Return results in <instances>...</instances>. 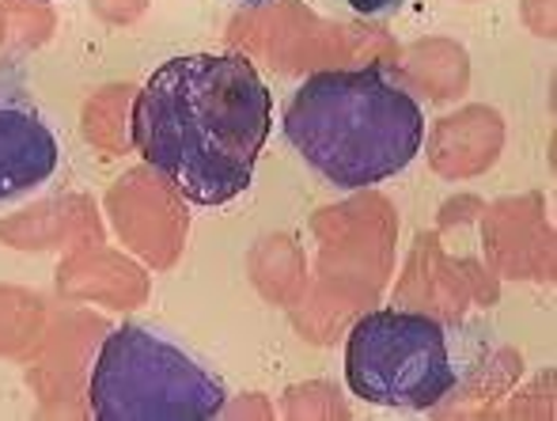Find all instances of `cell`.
<instances>
[{"mask_svg":"<svg viewBox=\"0 0 557 421\" xmlns=\"http://www.w3.org/2000/svg\"><path fill=\"white\" fill-rule=\"evenodd\" d=\"M133 145L194 206H224L250 186L273 129V96L243 53L171 58L133 99Z\"/></svg>","mask_w":557,"mask_h":421,"instance_id":"obj_1","label":"cell"},{"mask_svg":"<svg viewBox=\"0 0 557 421\" xmlns=\"http://www.w3.org/2000/svg\"><path fill=\"white\" fill-rule=\"evenodd\" d=\"M281 134L326 186L364 190L410 168L425 114L387 69H334L288 96Z\"/></svg>","mask_w":557,"mask_h":421,"instance_id":"obj_2","label":"cell"},{"mask_svg":"<svg viewBox=\"0 0 557 421\" xmlns=\"http://www.w3.org/2000/svg\"><path fill=\"white\" fill-rule=\"evenodd\" d=\"M88 403L99 421H209L227 407V387L175 334L122 323L99 346Z\"/></svg>","mask_w":557,"mask_h":421,"instance_id":"obj_3","label":"cell"},{"mask_svg":"<svg viewBox=\"0 0 557 421\" xmlns=\"http://www.w3.org/2000/svg\"><path fill=\"white\" fill-rule=\"evenodd\" d=\"M345 380H349V392L372 407H436L459 384L447 326L418 311H372L349 331Z\"/></svg>","mask_w":557,"mask_h":421,"instance_id":"obj_4","label":"cell"},{"mask_svg":"<svg viewBox=\"0 0 557 421\" xmlns=\"http://www.w3.org/2000/svg\"><path fill=\"white\" fill-rule=\"evenodd\" d=\"M61 168V140L27 84L0 73V206L42 190Z\"/></svg>","mask_w":557,"mask_h":421,"instance_id":"obj_5","label":"cell"},{"mask_svg":"<svg viewBox=\"0 0 557 421\" xmlns=\"http://www.w3.org/2000/svg\"><path fill=\"white\" fill-rule=\"evenodd\" d=\"M345 4H349V12L364 15V20H383V15H395L406 0H345Z\"/></svg>","mask_w":557,"mask_h":421,"instance_id":"obj_6","label":"cell"},{"mask_svg":"<svg viewBox=\"0 0 557 421\" xmlns=\"http://www.w3.org/2000/svg\"><path fill=\"white\" fill-rule=\"evenodd\" d=\"M239 4H270V0H239Z\"/></svg>","mask_w":557,"mask_h":421,"instance_id":"obj_7","label":"cell"}]
</instances>
